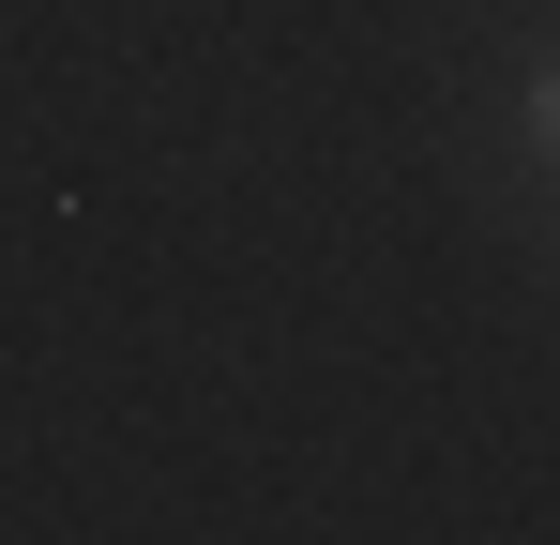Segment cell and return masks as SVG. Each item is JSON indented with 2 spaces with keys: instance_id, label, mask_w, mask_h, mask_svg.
<instances>
[{
  "instance_id": "obj_1",
  "label": "cell",
  "mask_w": 560,
  "mask_h": 545,
  "mask_svg": "<svg viewBox=\"0 0 560 545\" xmlns=\"http://www.w3.org/2000/svg\"><path fill=\"white\" fill-rule=\"evenodd\" d=\"M530 137H546V152H560V61H546V77H530Z\"/></svg>"
}]
</instances>
